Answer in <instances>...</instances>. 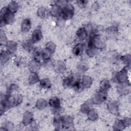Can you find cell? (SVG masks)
Returning a JSON list of instances; mask_svg holds the SVG:
<instances>
[{
	"mask_svg": "<svg viewBox=\"0 0 131 131\" xmlns=\"http://www.w3.org/2000/svg\"><path fill=\"white\" fill-rule=\"evenodd\" d=\"M126 72V71L125 69H123V70L120 71L116 75V78L119 81V82H124L126 80V76L125 75Z\"/></svg>",
	"mask_w": 131,
	"mask_h": 131,
	"instance_id": "9c48e42d",
	"label": "cell"
},
{
	"mask_svg": "<svg viewBox=\"0 0 131 131\" xmlns=\"http://www.w3.org/2000/svg\"><path fill=\"white\" fill-rule=\"evenodd\" d=\"M42 38L41 31L39 29L35 30L32 34V40L33 42L39 41Z\"/></svg>",
	"mask_w": 131,
	"mask_h": 131,
	"instance_id": "277c9868",
	"label": "cell"
},
{
	"mask_svg": "<svg viewBox=\"0 0 131 131\" xmlns=\"http://www.w3.org/2000/svg\"><path fill=\"white\" fill-rule=\"evenodd\" d=\"M52 53L47 48L44 50L42 51V56L44 60H48Z\"/></svg>",
	"mask_w": 131,
	"mask_h": 131,
	"instance_id": "d6986e66",
	"label": "cell"
},
{
	"mask_svg": "<svg viewBox=\"0 0 131 131\" xmlns=\"http://www.w3.org/2000/svg\"><path fill=\"white\" fill-rule=\"evenodd\" d=\"M89 115L88 116L90 118V119L92 120H95L97 118V115L96 113L95 112H94V111L92 110L89 112Z\"/></svg>",
	"mask_w": 131,
	"mask_h": 131,
	"instance_id": "cb8c5ba5",
	"label": "cell"
},
{
	"mask_svg": "<svg viewBox=\"0 0 131 131\" xmlns=\"http://www.w3.org/2000/svg\"><path fill=\"white\" fill-rule=\"evenodd\" d=\"M33 43L34 42L32 41V40H28L24 43L23 46L26 50L28 51H31L33 48Z\"/></svg>",
	"mask_w": 131,
	"mask_h": 131,
	"instance_id": "9a60e30c",
	"label": "cell"
},
{
	"mask_svg": "<svg viewBox=\"0 0 131 131\" xmlns=\"http://www.w3.org/2000/svg\"><path fill=\"white\" fill-rule=\"evenodd\" d=\"M110 83L108 80H103V81L101 82V90L106 91V90L110 88Z\"/></svg>",
	"mask_w": 131,
	"mask_h": 131,
	"instance_id": "44dd1931",
	"label": "cell"
},
{
	"mask_svg": "<svg viewBox=\"0 0 131 131\" xmlns=\"http://www.w3.org/2000/svg\"><path fill=\"white\" fill-rule=\"evenodd\" d=\"M48 11L45 7L40 8L37 12V14L38 16L40 17H45L48 15Z\"/></svg>",
	"mask_w": 131,
	"mask_h": 131,
	"instance_id": "e0dca14e",
	"label": "cell"
},
{
	"mask_svg": "<svg viewBox=\"0 0 131 131\" xmlns=\"http://www.w3.org/2000/svg\"><path fill=\"white\" fill-rule=\"evenodd\" d=\"M10 53L8 51H2L1 53V61L2 63H4L9 60Z\"/></svg>",
	"mask_w": 131,
	"mask_h": 131,
	"instance_id": "4fadbf2b",
	"label": "cell"
},
{
	"mask_svg": "<svg viewBox=\"0 0 131 131\" xmlns=\"http://www.w3.org/2000/svg\"><path fill=\"white\" fill-rule=\"evenodd\" d=\"M55 45L52 42H50L47 45V49L50 51L52 53H53L55 50Z\"/></svg>",
	"mask_w": 131,
	"mask_h": 131,
	"instance_id": "603a6c76",
	"label": "cell"
},
{
	"mask_svg": "<svg viewBox=\"0 0 131 131\" xmlns=\"http://www.w3.org/2000/svg\"><path fill=\"white\" fill-rule=\"evenodd\" d=\"M61 10L62 8L58 5H54L51 9L50 13L51 14L54 16V17H57L61 15Z\"/></svg>",
	"mask_w": 131,
	"mask_h": 131,
	"instance_id": "ba28073f",
	"label": "cell"
},
{
	"mask_svg": "<svg viewBox=\"0 0 131 131\" xmlns=\"http://www.w3.org/2000/svg\"><path fill=\"white\" fill-rule=\"evenodd\" d=\"M107 97V93L106 91L101 90L98 94L95 96L94 98H93L94 103H96L97 104L101 103V102L105 100Z\"/></svg>",
	"mask_w": 131,
	"mask_h": 131,
	"instance_id": "3957f363",
	"label": "cell"
},
{
	"mask_svg": "<svg viewBox=\"0 0 131 131\" xmlns=\"http://www.w3.org/2000/svg\"><path fill=\"white\" fill-rule=\"evenodd\" d=\"M40 85L43 88H45V89H47V88H49L50 85H51V83H50V81L49 79H42L41 80H40Z\"/></svg>",
	"mask_w": 131,
	"mask_h": 131,
	"instance_id": "ffe728a7",
	"label": "cell"
},
{
	"mask_svg": "<svg viewBox=\"0 0 131 131\" xmlns=\"http://www.w3.org/2000/svg\"><path fill=\"white\" fill-rule=\"evenodd\" d=\"M6 36L5 35L4 33L3 32H2L1 31V44L2 45V44H6L7 43V41H6Z\"/></svg>",
	"mask_w": 131,
	"mask_h": 131,
	"instance_id": "484cf974",
	"label": "cell"
},
{
	"mask_svg": "<svg viewBox=\"0 0 131 131\" xmlns=\"http://www.w3.org/2000/svg\"><path fill=\"white\" fill-rule=\"evenodd\" d=\"M81 110H82V112H84V113H88V112H89L90 110V108H89V105L87 103H85L84 104L82 107H81Z\"/></svg>",
	"mask_w": 131,
	"mask_h": 131,
	"instance_id": "4316f807",
	"label": "cell"
},
{
	"mask_svg": "<svg viewBox=\"0 0 131 131\" xmlns=\"http://www.w3.org/2000/svg\"><path fill=\"white\" fill-rule=\"evenodd\" d=\"M78 5L80 7H84L87 4V1H78L77 2Z\"/></svg>",
	"mask_w": 131,
	"mask_h": 131,
	"instance_id": "83f0119b",
	"label": "cell"
},
{
	"mask_svg": "<svg viewBox=\"0 0 131 131\" xmlns=\"http://www.w3.org/2000/svg\"><path fill=\"white\" fill-rule=\"evenodd\" d=\"M29 82L32 84H34L38 80V77L36 73L35 72H33L29 77Z\"/></svg>",
	"mask_w": 131,
	"mask_h": 131,
	"instance_id": "ac0fdd59",
	"label": "cell"
},
{
	"mask_svg": "<svg viewBox=\"0 0 131 131\" xmlns=\"http://www.w3.org/2000/svg\"><path fill=\"white\" fill-rule=\"evenodd\" d=\"M31 28V21L29 19H25L21 24V31L23 32H27Z\"/></svg>",
	"mask_w": 131,
	"mask_h": 131,
	"instance_id": "52a82bcc",
	"label": "cell"
},
{
	"mask_svg": "<svg viewBox=\"0 0 131 131\" xmlns=\"http://www.w3.org/2000/svg\"><path fill=\"white\" fill-rule=\"evenodd\" d=\"M92 82V80L91 77H88V76H84L83 77L81 83L82 84L83 86L88 88V87H89L91 85Z\"/></svg>",
	"mask_w": 131,
	"mask_h": 131,
	"instance_id": "2e32d148",
	"label": "cell"
},
{
	"mask_svg": "<svg viewBox=\"0 0 131 131\" xmlns=\"http://www.w3.org/2000/svg\"><path fill=\"white\" fill-rule=\"evenodd\" d=\"M50 105L54 109L60 107V102L57 97H53L49 101Z\"/></svg>",
	"mask_w": 131,
	"mask_h": 131,
	"instance_id": "8992f818",
	"label": "cell"
},
{
	"mask_svg": "<svg viewBox=\"0 0 131 131\" xmlns=\"http://www.w3.org/2000/svg\"><path fill=\"white\" fill-rule=\"evenodd\" d=\"M32 114L29 112H27L24 115L23 119V122L25 125H27L31 122L32 121Z\"/></svg>",
	"mask_w": 131,
	"mask_h": 131,
	"instance_id": "5bb4252c",
	"label": "cell"
},
{
	"mask_svg": "<svg viewBox=\"0 0 131 131\" xmlns=\"http://www.w3.org/2000/svg\"><path fill=\"white\" fill-rule=\"evenodd\" d=\"M37 106L39 109H42L46 107L47 106V102L45 100L43 99H40L37 102Z\"/></svg>",
	"mask_w": 131,
	"mask_h": 131,
	"instance_id": "7402d4cb",
	"label": "cell"
},
{
	"mask_svg": "<svg viewBox=\"0 0 131 131\" xmlns=\"http://www.w3.org/2000/svg\"><path fill=\"white\" fill-rule=\"evenodd\" d=\"M6 45L7 51L10 54L13 53L16 50L17 44L14 41H7Z\"/></svg>",
	"mask_w": 131,
	"mask_h": 131,
	"instance_id": "5b68a950",
	"label": "cell"
},
{
	"mask_svg": "<svg viewBox=\"0 0 131 131\" xmlns=\"http://www.w3.org/2000/svg\"><path fill=\"white\" fill-rule=\"evenodd\" d=\"M14 16L13 13L10 12L7 8L4 7L1 11V27L6 24H11L14 20Z\"/></svg>",
	"mask_w": 131,
	"mask_h": 131,
	"instance_id": "6da1fadb",
	"label": "cell"
},
{
	"mask_svg": "<svg viewBox=\"0 0 131 131\" xmlns=\"http://www.w3.org/2000/svg\"><path fill=\"white\" fill-rule=\"evenodd\" d=\"M7 8L8 10L12 13H15L18 8V6L17 3L15 2H11L8 5Z\"/></svg>",
	"mask_w": 131,
	"mask_h": 131,
	"instance_id": "30bf717a",
	"label": "cell"
},
{
	"mask_svg": "<svg viewBox=\"0 0 131 131\" xmlns=\"http://www.w3.org/2000/svg\"><path fill=\"white\" fill-rule=\"evenodd\" d=\"M87 34V30L84 28L79 29L77 32V36L81 39H84L86 37Z\"/></svg>",
	"mask_w": 131,
	"mask_h": 131,
	"instance_id": "7c38bea8",
	"label": "cell"
},
{
	"mask_svg": "<svg viewBox=\"0 0 131 131\" xmlns=\"http://www.w3.org/2000/svg\"><path fill=\"white\" fill-rule=\"evenodd\" d=\"M83 49V45L82 43H78L76 45L74 48H73V53L76 55H80L82 52Z\"/></svg>",
	"mask_w": 131,
	"mask_h": 131,
	"instance_id": "8fae6325",
	"label": "cell"
},
{
	"mask_svg": "<svg viewBox=\"0 0 131 131\" xmlns=\"http://www.w3.org/2000/svg\"><path fill=\"white\" fill-rule=\"evenodd\" d=\"M74 14V8L70 4H66L61 10V16L62 19L67 20L71 18Z\"/></svg>",
	"mask_w": 131,
	"mask_h": 131,
	"instance_id": "7a4b0ae2",
	"label": "cell"
},
{
	"mask_svg": "<svg viewBox=\"0 0 131 131\" xmlns=\"http://www.w3.org/2000/svg\"><path fill=\"white\" fill-rule=\"evenodd\" d=\"M108 106L110 108V110L111 112H114L115 113H116L117 111L116 110L117 108V105L114 103H110L108 105Z\"/></svg>",
	"mask_w": 131,
	"mask_h": 131,
	"instance_id": "d4e9b609",
	"label": "cell"
}]
</instances>
